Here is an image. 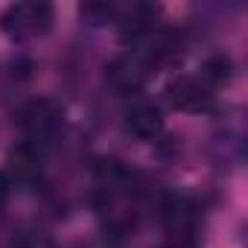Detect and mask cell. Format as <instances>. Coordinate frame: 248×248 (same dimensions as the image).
<instances>
[{
    "label": "cell",
    "mask_w": 248,
    "mask_h": 248,
    "mask_svg": "<svg viewBox=\"0 0 248 248\" xmlns=\"http://www.w3.org/2000/svg\"><path fill=\"white\" fill-rule=\"evenodd\" d=\"M126 126L138 140H155L164 132V117L152 102H138L126 114Z\"/></svg>",
    "instance_id": "cell-5"
},
{
    "label": "cell",
    "mask_w": 248,
    "mask_h": 248,
    "mask_svg": "<svg viewBox=\"0 0 248 248\" xmlns=\"http://www.w3.org/2000/svg\"><path fill=\"white\" fill-rule=\"evenodd\" d=\"M53 24V6L47 3H15L0 15V27L3 32L15 35V38H35L41 32H47Z\"/></svg>",
    "instance_id": "cell-1"
},
{
    "label": "cell",
    "mask_w": 248,
    "mask_h": 248,
    "mask_svg": "<svg viewBox=\"0 0 248 248\" xmlns=\"http://www.w3.org/2000/svg\"><path fill=\"white\" fill-rule=\"evenodd\" d=\"M161 248H199L190 236H175V239H170L167 245H161Z\"/></svg>",
    "instance_id": "cell-8"
},
{
    "label": "cell",
    "mask_w": 248,
    "mask_h": 248,
    "mask_svg": "<svg viewBox=\"0 0 248 248\" xmlns=\"http://www.w3.org/2000/svg\"><path fill=\"white\" fill-rule=\"evenodd\" d=\"M167 93H170L172 108H178V111H190V114L210 111V108H213V102H216L213 88H210L204 79H190V76H184V79L172 82Z\"/></svg>",
    "instance_id": "cell-4"
},
{
    "label": "cell",
    "mask_w": 248,
    "mask_h": 248,
    "mask_svg": "<svg viewBox=\"0 0 248 248\" xmlns=\"http://www.w3.org/2000/svg\"><path fill=\"white\" fill-rule=\"evenodd\" d=\"M9 248H56L53 236L38 231V228H27V231H18L9 242Z\"/></svg>",
    "instance_id": "cell-7"
},
{
    "label": "cell",
    "mask_w": 248,
    "mask_h": 248,
    "mask_svg": "<svg viewBox=\"0 0 248 248\" xmlns=\"http://www.w3.org/2000/svg\"><path fill=\"white\" fill-rule=\"evenodd\" d=\"M167 225L175 231V236H187L184 231L193 225V219H196V213H193V207L184 202V199H172L170 204H167Z\"/></svg>",
    "instance_id": "cell-6"
},
{
    "label": "cell",
    "mask_w": 248,
    "mask_h": 248,
    "mask_svg": "<svg viewBox=\"0 0 248 248\" xmlns=\"http://www.w3.org/2000/svg\"><path fill=\"white\" fill-rule=\"evenodd\" d=\"M152 67H155L152 56H149L143 47H138V50H129V53H123V56H117V59L111 62V67H108V82H111L117 91H123V93H135L138 88H143V82L149 79Z\"/></svg>",
    "instance_id": "cell-3"
},
{
    "label": "cell",
    "mask_w": 248,
    "mask_h": 248,
    "mask_svg": "<svg viewBox=\"0 0 248 248\" xmlns=\"http://www.w3.org/2000/svg\"><path fill=\"white\" fill-rule=\"evenodd\" d=\"M62 126V108L50 99H35L21 111V132L24 143L38 149V143H47Z\"/></svg>",
    "instance_id": "cell-2"
},
{
    "label": "cell",
    "mask_w": 248,
    "mask_h": 248,
    "mask_svg": "<svg viewBox=\"0 0 248 248\" xmlns=\"http://www.w3.org/2000/svg\"><path fill=\"white\" fill-rule=\"evenodd\" d=\"M9 178H6V172H0V207L6 204V199H9Z\"/></svg>",
    "instance_id": "cell-9"
}]
</instances>
